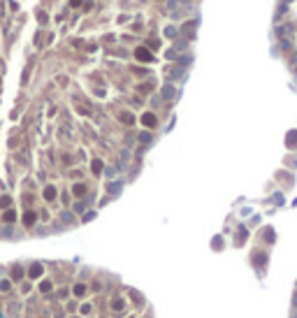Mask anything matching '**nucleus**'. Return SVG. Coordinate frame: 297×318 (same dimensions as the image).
Masks as SVG:
<instances>
[{"label": "nucleus", "mask_w": 297, "mask_h": 318, "mask_svg": "<svg viewBox=\"0 0 297 318\" xmlns=\"http://www.w3.org/2000/svg\"><path fill=\"white\" fill-rule=\"evenodd\" d=\"M135 58L142 61V63H151V61H153V53L148 51V49H144V46H140V49L135 51Z\"/></svg>", "instance_id": "obj_1"}, {"label": "nucleus", "mask_w": 297, "mask_h": 318, "mask_svg": "<svg viewBox=\"0 0 297 318\" xmlns=\"http://www.w3.org/2000/svg\"><path fill=\"white\" fill-rule=\"evenodd\" d=\"M276 35L281 37V42H283V46H290V26H283L276 30Z\"/></svg>", "instance_id": "obj_2"}, {"label": "nucleus", "mask_w": 297, "mask_h": 318, "mask_svg": "<svg viewBox=\"0 0 297 318\" xmlns=\"http://www.w3.org/2000/svg\"><path fill=\"white\" fill-rule=\"evenodd\" d=\"M142 123L146 125V128H156L158 121H156V116H153V114H148V112H146V114L142 116Z\"/></svg>", "instance_id": "obj_3"}, {"label": "nucleus", "mask_w": 297, "mask_h": 318, "mask_svg": "<svg viewBox=\"0 0 297 318\" xmlns=\"http://www.w3.org/2000/svg\"><path fill=\"white\" fill-rule=\"evenodd\" d=\"M44 197H46V200H53V197H56V188H53V186H46V188H44Z\"/></svg>", "instance_id": "obj_4"}, {"label": "nucleus", "mask_w": 297, "mask_h": 318, "mask_svg": "<svg viewBox=\"0 0 297 318\" xmlns=\"http://www.w3.org/2000/svg\"><path fill=\"white\" fill-rule=\"evenodd\" d=\"M23 223H26V225H33V223H35V214L28 212L26 216H23Z\"/></svg>", "instance_id": "obj_5"}, {"label": "nucleus", "mask_w": 297, "mask_h": 318, "mask_svg": "<svg viewBox=\"0 0 297 318\" xmlns=\"http://www.w3.org/2000/svg\"><path fill=\"white\" fill-rule=\"evenodd\" d=\"M121 121H123V123H135V116H132V114H128V112H125V114H121Z\"/></svg>", "instance_id": "obj_6"}, {"label": "nucleus", "mask_w": 297, "mask_h": 318, "mask_svg": "<svg viewBox=\"0 0 297 318\" xmlns=\"http://www.w3.org/2000/svg\"><path fill=\"white\" fill-rule=\"evenodd\" d=\"M72 190H74V195H84V193H86V186L77 184V186H74V188H72Z\"/></svg>", "instance_id": "obj_7"}, {"label": "nucleus", "mask_w": 297, "mask_h": 318, "mask_svg": "<svg viewBox=\"0 0 297 318\" xmlns=\"http://www.w3.org/2000/svg\"><path fill=\"white\" fill-rule=\"evenodd\" d=\"M91 167H93V172H95V174H100V170H102V163H100V160H93V165H91Z\"/></svg>", "instance_id": "obj_8"}, {"label": "nucleus", "mask_w": 297, "mask_h": 318, "mask_svg": "<svg viewBox=\"0 0 297 318\" xmlns=\"http://www.w3.org/2000/svg\"><path fill=\"white\" fill-rule=\"evenodd\" d=\"M40 274H42V265H35L30 269V276H40Z\"/></svg>", "instance_id": "obj_9"}, {"label": "nucleus", "mask_w": 297, "mask_h": 318, "mask_svg": "<svg viewBox=\"0 0 297 318\" xmlns=\"http://www.w3.org/2000/svg\"><path fill=\"white\" fill-rule=\"evenodd\" d=\"M40 288H42V290H44V292H49V290H51V283H49V281H44V283H42V286H40Z\"/></svg>", "instance_id": "obj_10"}, {"label": "nucleus", "mask_w": 297, "mask_h": 318, "mask_svg": "<svg viewBox=\"0 0 297 318\" xmlns=\"http://www.w3.org/2000/svg\"><path fill=\"white\" fill-rule=\"evenodd\" d=\"M5 221H14V212H12V209L5 212Z\"/></svg>", "instance_id": "obj_11"}, {"label": "nucleus", "mask_w": 297, "mask_h": 318, "mask_svg": "<svg viewBox=\"0 0 297 318\" xmlns=\"http://www.w3.org/2000/svg\"><path fill=\"white\" fill-rule=\"evenodd\" d=\"M74 292H77V295H84V292H86V288H84V286H74Z\"/></svg>", "instance_id": "obj_12"}, {"label": "nucleus", "mask_w": 297, "mask_h": 318, "mask_svg": "<svg viewBox=\"0 0 297 318\" xmlns=\"http://www.w3.org/2000/svg\"><path fill=\"white\" fill-rule=\"evenodd\" d=\"M0 288H2V290H7V288H9V281H7V279H5V281H0Z\"/></svg>", "instance_id": "obj_13"}, {"label": "nucleus", "mask_w": 297, "mask_h": 318, "mask_svg": "<svg viewBox=\"0 0 297 318\" xmlns=\"http://www.w3.org/2000/svg\"><path fill=\"white\" fill-rule=\"evenodd\" d=\"M70 5H72V7H77V5H81V0H70Z\"/></svg>", "instance_id": "obj_14"}]
</instances>
